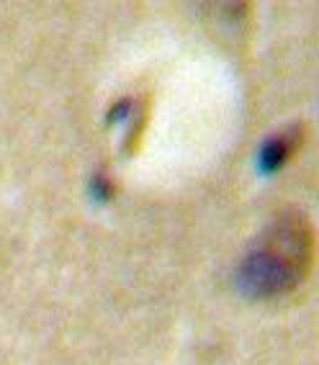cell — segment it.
I'll list each match as a JSON object with an SVG mask.
<instances>
[{"label": "cell", "instance_id": "1", "mask_svg": "<svg viewBox=\"0 0 319 365\" xmlns=\"http://www.w3.org/2000/svg\"><path fill=\"white\" fill-rule=\"evenodd\" d=\"M314 262V227L304 211H286L258 237L237 267V288L250 299L286 296L306 281Z\"/></svg>", "mask_w": 319, "mask_h": 365}, {"label": "cell", "instance_id": "2", "mask_svg": "<svg viewBox=\"0 0 319 365\" xmlns=\"http://www.w3.org/2000/svg\"><path fill=\"white\" fill-rule=\"evenodd\" d=\"M301 137H304V129L301 126H291V129L280 131L273 139H268L263 144V152L258 157V163L265 173H273V170L283 168L293 157V152L301 147Z\"/></svg>", "mask_w": 319, "mask_h": 365}]
</instances>
